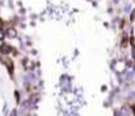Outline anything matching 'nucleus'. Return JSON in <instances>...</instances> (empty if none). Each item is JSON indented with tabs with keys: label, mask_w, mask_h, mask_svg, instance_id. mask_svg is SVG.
I'll return each mask as SVG.
<instances>
[{
	"label": "nucleus",
	"mask_w": 135,
	"mask_h": 116,
	"mask_svg": "<svg viewBox=\"0 0 135 116\" xmlns=\"http://www.w3.org/2000/svg\"><path fill=\"white\" fill-rule=\"evenodd\" d=\"M130 20H131V21H135V8H134V10L130 12Z\"/></svg>",
	"instance_id": "1"
},
{
	"label": "nucleus",
	"mask_w": 135,
	"mask_h": 116,
	"mask_svg": "<svg viewBox=\"0 0 135 116\" xmlns=\"http://www.w3.org/2000/svg\"><path fill=\"white\" fill-rule=\"evenodd\" d=\"M126 42H127V37L125 35V37L122 38V46H125V44H126Z\"/></svg>",
	"instance_id": "2"
},
{
	"label": "nucleus",
	"mask_w": 135,
	"mask_h": 116,
	"mask_svg": "<svg viewBox=\"0 0 135 116\" xmlns=\"http://www.w3.org/2000/svg\"><path fill=\"white\" fill-rule=\"evenodd\" d=\"M15 112H16V111H13V114H12V116H16V114H15Z\"/></svg>",
	"instance_id": "3"
},
{
	"label": "nucleus",
	"mask_w": 135,
	"mask_h": 116,
	"mask_svg": "<svg viewBox=\"0 0 135 116\" xmlns=\"http://www.w3.org/2000/svg\"><path fill=\"white\" fill-rule=\"evenodd\" d=\"M133 110H134V114H135V106H134V108H133Z\"/></svg>",
	"instance_id": "4"
}]
</instances>
